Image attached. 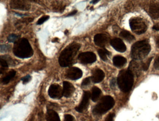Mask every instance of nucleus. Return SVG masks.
I'll return each instance as SVG.
<instances>
[{
  "mask_svg": "<svg viewBox=\"0 0 159 121\" xmlns=\"http://www.w3.org/2000/svg\"><path fill=\"white\" fill-rule=\"evenodd\" d=\"M81 47L80 43L73 42L70 44L61 52L58 58V62L62 67H69L72 65L74 58Z\"/></svg>",
  "mask_w": 159,
  "mask_h": 121,
  "instance_id": "obj_1",
  "label": "nucleus"
},
{
  "mask_svg": "<svg viewBox=\"0 0 159 121\" xmlns=\"http://www.w3.org/2000/svg\"><path fill=\"white\" fill-rule=\"evenodd\" d=\"M13 53L20 58H28L33 55V50L29 42L26 38L19 39L14 45Z\"/></svg>",
  "mask_w": 159,
  "mask_h": 121,
  "instance_id": "obj_2",
  "label": "nucleus"
},
{
  "mask_svg": "<svg viewBox=\"0 0 159 121\" xmlns=\"http://www.w3.org/2000/svg\"><path fill=\"white\" fill-rule=\"evenodd\" d=\"M151 50L150 45L147 40L138 41L133 45L131 48V56L134 59L141 60L146 58Z\"/></svg>",
  "mask_w": 159,
  "mask_h": 121,
  "instance_id": "obj_3",
  "label": "nucleus"
},
{
  "mask_svg": "<svg viewBox=\"0 0 159 121\" xmlns=\"http://www.w3.org/2000/svg\"><path fill=\"white\" fill-rule=\"evenodd\" d=\"M117 83L121 91L128 92L131 90L134 84V76L128 70H121L118 75Z\"/></svg>",
  "mask_w": 159,
  "mask_h": 121,
  "instance_id": "obj_4",
  "label": "nucleus"
},
{
  "mask_svg": "<svg viewBox=\"0 0 159 121\" xmlns=\"http://www.w3.org/2000/svg\"><path fill=\"white\" fill-rule=\"evenodd\" d=\"M114 100L109 96L103 97L98 104L93 110V113L95 114H102L111 109L114 105Z\"/></svg>",
  "mask_w": 159,
  "mask_h": 121,
  "instance_id": "obj_5",
  "label": "nucleus"
},
{
  "mask_svg": "<svg viewBox=\"0 0 159 121\" xmlns=\"http://www.w3.org/2000/svg\"><path fill=\"white\" fill-rule=\"evenodd\" d=\"M129 24L132 31L136 34H142L147 31V25L140 18H131L129 20Z\"/></svg>",
  "mask_w": 159,
  "mask_h": 121,
  "instance_id": "obj_6",
  "label": "nucleus"
},
{
  "mask_svg": "<svg viewBox=\"0 0 159 121\" xmlns=\"http://www.w3.org/2000/svg\"><path fill=\"white\" fill-rule=\"evenodd\" d=\"M78 59L81 63L87 64L93 63L96 61V55L92 52H83L79 54Z\"/></svg>",
  "mask_w": 159,
  "mask_h": 121,
  "instance_id": "obj_7",
  "label": "nucleus"
},
{
  "mask_svg": "<svg viewBox=\"0 0 159 121\" xmlns=\"http://www.w3.org/2000/svg\"><path fill=\"white\" fill-rule=\"evenodd\" d=\"M48 94L52 98L60 99L63 96V89L57 84H53L49 87Z\"/></svg>",
  "mask_w": 159,
  "mask_h": 121,
  "instance_id": "obj_8",
  "label": "nucleus"
},
{
  "mask_svg": "<svg viewBox=\"0 0 159 121\" xmlns=\"http://www.w3.org/2000/svg\"><path fill=\"white\" fill-rule=\"evenodd\" d=\"M66 77L72 80H76L81 78L83 72L81 69L77 67H71L66 73Z\"/></svg>",
  "mask_w": 159,
  "mask_h": 121,
  "instance_id": "obj_9",
  "label": "nucleus"
},
{
  "mask_svg": "<svg viewBox=\"0 0 159 121\" xmlns=\"http://www.w3.org/2000/svg\"><path fill=\"white\" fill-rule=\"evenodd\" d=\"M91 96V94L89 91H84L81 101L80 105L75 108V110L78 112H82L88 107L89 105V99Z\"/></svg>",
  "mask_w": 159,
  "mask_h": 121,
  "instance_id": "obj_10",
  "label": "nucleus"
},
{
  "mask_svg": "<svg viewBox=\"0 0 159 121\" xmlns=\"http://www.w3.org/2000/svg\"><path fill=\"white\" fill-rule=\"evenodd\" d=\"M10 6L11 8L23 11H27L30 8V4L24 1H11Z\"/></svg>",
  "mask_w": 159,
  "mask_h": 121,
  "instance_id": "obj_11",
  "label": "nucleus"
},
{
  "mask_svg": "<svg viewBox=\"0 0 159 121\" xmlns=\"http://www.w3.org/2000/svg\"><path fill=\"white\" fill-rule=\"evenodd\" d=\"M142 69V65L135 60H131L129 64L128 70L135 77H139L140 75Z\"/></svg>",
  "mask_w": 159,
  "mask_h": 121,
  "instance_id": "obj_12",
  "label": "nucleus"
},
{
  "mask_svg": "<svg viewBox=\"0 0 159 121\" xmlns=\"http://www.w3.org/2000/svg\"><path fill=\"white\" fill-rule=\"evenodd\" d=\"M109 38L107 34H98L95 35L94 37V42L98 46L104 47L108 43Z\"/></svg>",
  "mask_w": 159,
  "mask_h": 121,
  "instance_id": "obj_13",
  "label": "nucleus"
},
{
  "mask_svg": "<svg viewBox=\"0 0 159 121\" xmlns=\"http://www.w3.org/2000/svg\"><path fill=\"white\" fill-rule=\"evenodd\" d=\"M111 46L118 52L123 53L126 50V47L124 42L119 38H114L111 41Z\"/></svg>",
  "mask_w": 159,
  "mask_h": 121,
  "instance_id": "obj_14",
  "label": "nucleus"
},
{
  "mask_svg": "<svg viewBox=\"0 0 159 121\" xmlns=\"http://www.w3.org/2000/svg\"><path fill=\"white\" fill-rule=\"evenodd\" d=\"M63 95L66 98L70 97L73 95L75 90L74 86L67 81L63 82Z\"/></svg>",
  "mask_w": 159,
  "mask_h": 121,
  "instance_id": "obj_15",
  "label": "nucleus"
},
{
  "mask_svg": "<svg viewBox=\"0 0 159 121\" xmlns=\"http://www.w3.org/2000/svg\"><path fill=\"white\" fill-rule=\"evenodd\" d=\"M105 74L104 72L100 69L94 70L92 74V80L94 83H97L103 81L105 78Z\"/></svg>",
  "mask_w": 159,
  "mask_h": 121,
  "instance_id": "obj_16",
  "label": "nucleus"
},
{
  "mask_svg": "<svg viewBox=\"0 0 159 121\" xmlns=\"http://www.w3.org/2000/svg\"><path fill=\"white\" fill-rule=\"evenodd\" d=\"M149 14L153 19L159 18V3L156 2H151L149 6Z\"/></svg>",
  "mask_w": 159,
  "mask_h": 121,
  "instance_id": "obj_17",
  "label": "nucleus"
},
{
  "mask_svg": "<svg viewBox=\"0 0 159 121\" xmlns=\"http://www.w3.org/2000/svg\"><path fill=\"white\" fill-rule=\"evenodd\" d=\"M46 119L47 121H60L58 114L52 109L47 110Z\"/></svg>",
  "mask_w": 159,
  "mask_h": 121,
  "instance_id": "obj_18",
  "label": "nucleus"
},
{
  "mask_svg": "<svg viewBox=\"0 0 159 121\" xmlns=\"http://www.w3.org/2000/svg\"><path fill=\"white\" fill-rule=\"evenodd\" d=\"M112 61L114 66L118 68H121L126 63L127 60L124 57L120 56H116L113 58Z\"/></svg>",
  "mask_w": 159,
  "mask_h": 121,
  "instance_id": "obj_19",
  "label": "nucleus"
},
{
  "mask_svg": "<svg viewBox=\"0 0 159 121\" xmlns=\"http://www.w3.org/2000/svg\"><path fill=\"white\" fill-rule=\"evenodd\" d=\"M101 94V90L97 87H93L92 88L91 98L93 101L96 102L100 97Z\"/></svg>",
  "mask_w": 159,
  "mask_h": 121,
  "instance_id": "obj_20",
  "label": "nucleus"
},
{
  "mask_svg": "<svg viewBox=\"0 0 159 121\" xmlns=\"http://www.w3.org/2000/svg\"><path fill=\"white\" fill-rule=\"evenodd\" d=\"M120 36L127 42H131L135 40V37L129 32L126 30H123L120 33Z\"/></svg>",
  "mask_w": 159,
  "mask_h": 121,
  "instance_id": "obj_21",
  "label": "nucleus"
},
{
  "mask_svg": "<svg viewBox=\"0 0 159 121\" xmlns=\"http://www.w3.org/2000/svg\"><path fill=\"white\" fill-rule=\"evenodd\" d=\"M16 74V71L14 70H11L7 74V75L2 79V83L4 84H7L9 83L11 80L15 76Z\"/></svg>",
  "mask_w": 159,
  "mask_h": 121,
  "instance_id": "obj_22",
  "label": "nucleus"
},
{
  "mask_svg": "<svg viewBox=\"0 0 159 121\" xmlns=\"http://www.w3.org/2000/svg\"><path fill=\"white\" fill-rule=\"evenodd\" d=\"M98 54L99 55L100 58L104 60V61H107V55H110V53L108 51L107 49L105 48H102L98 50Z\"/></svg>",
  "mask_w": 159,
  "mask_h": 121,
  "instance_id": "obj_23",
  "label": "nucleus"
},
{
  "mask_svg": "<svg viewBox=\"0 0 159 121\" xmlns=\"http://www.w3.org/2000/svg\"><path fill=\"white\" fill-rule=\"evenodd\" d=\"M8 42L10 43H15L19 40V36L14 34H10L8 37Z\"/></svg>",
  "mask_w": 159,
  "mask_h": 121,
  "instance_id": "obj_24",
  "label": "nucleus"
},
{
  "mask_svg": "<svg viewBox=\"0 0 159 121\" xmlns=\"http://www.w3.org/2000/svg\"><path fill=\"white\" fill-rule=\"evenodd\" d=\"M152 57H150L144 63H142V69L144 71H147L149 67L151 62L152 60Z\"/></svg>",
  "mask_w": 159,
  "mask_h": 121,
  "instance_id": "obj_25",
  "label": "nucleus"
},
{
  "mask_svg": "<svg viewBox=\"0 0 159 121\" xmlns=\"http://www.w3.org/2000/svg\"><path fill=\"white\" fill-rule=\"evenodd\" d=\"M11 49V46L9 45H1L0 46V51L1 53H6Z\"/></svg>",
  "mask_w": 159,
  "mask_h": 121,
  "instance_id": "obj_26",
  "label": "nucleus"
},
{
  "mask_svg": "<svg viewBox=\"0 0 159 121\" xmlns=\"http://www.w3.org/2000/svg\"><path fill=\"white\" fill-rule=\"evenodd\" d=\"M50 18V16H43L41 17L37 21V25H41L43 24L44 22L48 20Z\"/></svg>",
  "mask_w": 159,
  "mask_h": 121,
  "instance_id": "obj_27",
  "label": "nucleus"
},
{
  "mask_svg": "<svg viewBox=\"0 0 159 121\" xmlns=\"http://www.w3.org/2000/svg\"><path fill=\"white\" fill-rule=\"evenodd\" d=\"M91 80H92L91 77H88L84 79L81 83L82 86L88 85L91 83Z\"/></svg>",
  "mask_w": 159,
  "mask_h": 121,
  "instance_id": "obj_28",
  "label": "nucleus"
},
{
  "mask_svg": "<svg viewBox=\"0 0 159 121\" xmlns=\"http://www.w3.org/2000/svg\"><path fill=\"white\" fill-rule=\"evenodd\" d=\"M0 63H1V66L3 68H8L9 67V64L7 61L1 57L0 58Z\"/></svg>",
  "mask_w": 159,
  "mask_h": 121,
  "instance_id": "obj_29",
  "label": "nucleus"
},
{
  "mask_svg": "<svg viewBox=\"0 0 159 121\" xmlns=\"http://www.w3.org/2000/svg\"><path fill=\"white\" fill-rule=\"evenodd\" d=\"M31 77L30 75H27L25 77H23L21 79V80L23 81V83L25 84L28 83L30 80H31Z\"/></svg>",
  "mask_w": 159,
  "mask_h": 121,
  "instance_id": "obj_30",
  "label": "nucleus"
},
{
  "mask_svg": "<svg viewBox=\"0 0 159 121\" xmlns=\"http://www.w3.org/2000/svg\"><path fill=\"white\" fill-rule=\"evenodd\" d=\"M65 121H75V120L72 115L67 114L65 115Z\"/></svg>",
  "mask_w": 159,
  "mask_h": 121,
  "instance_id": "obj_31",
  "label": "nucleus"
},
{
  "mask_svg": "<svg viewBox=\"0 0 159 121\" xmlns=\"http://www.w3.org/2000/svg\"><path fill=\"white\" fill-rule=\"evenodd\" d=\"M114 115H115V114L114 113L110 114L107 115L104 121H113Z\"/></svg>",
  "mask_w": 159,
  "mask_h": 121,
  "instance_id": "obj_32",
  "label": "nucleus"
},
{
  "mask_svg": "<svg viewBox=\"0 0 159 121\" xmlns=\"http://www.w3.org/2000/svg\"><path fill=\"white\" fill-rule=\"evenodd\" d=\"M154 68L156 69L159 70V56L154 61V64H153Z\"/></svg>",
  "mask_w": 159,
  "mask_h": 121,
  "instance_id": "obj_33",
  "label": "nucleus"
},
{
  "mask_svg": "<svg viewBox=\"0 0 159 121\" xmlns=\"http://www.w3.org/2000/svg\"><path fill=\"white\" fill-rule=\"evenodd\" d=\"M77 12H78V11H77V10H74L73 11H72V12L70 13L69 14H68V15H67L66 16H74V15H75Z\"/></svg>",
  "mask_w": 159,
  "mask_h": 121,
  "instance_id": "obj_34",
  "label": "nucleus"
},
{
  "mask_svg": "<svg viewBox=\"0 0 159 121\" xmlns=\"http://www.w3.org/2000/svg\"><path fill=\"white\" fill-rule=\"evenodd\" d=\"M152 29H155V30L159 31V23H158V24L154 25L153 27H152Z\"/></svg>",
  "mask_w": 159,
  "mask_h": 121,
  "instance_id": "obj_35",
  "label": "nucleus"
},
{
  "mask_svg": "<svg viewBox=\"0 0 159 121\" xmlns=\"http://www.w3.org/2000/svg\"><path fill=\"white\" fill-rule=\"evenodd\" d=\"M115 79H113L112 80H111V87H112L115 86Z\"/></svg>",
  "mask_w": 159,
  "mask_h": 121,
  "instance_id": "obj_36",
  "label": "nucleus"
},
{
  "mask_svg": "<svg viewBox=\"0 0 159 121\" xmlns=\"http://www.w3.org/2000/svg\"><path fill=\"white\" fill-rule=\"evenodd\" d=\"M15 14L17 16H27V15H24V14H19V13H15Z\"/></svg>",
  "mask_w": 159,
  "mask_h": 121,
  "instance_id": "obj_37",
  "label": "nucleus"
},
{
  "mask_svg": "<svg viewBox=\"0 0 159 121\" xmlns=\"http://www.w3.org/2000/svg\"><path fill=\"white\" fill-rule=\"evenodd\" d=\"M58 40H59V39H58V38H54V39H53L52 41V42H53V43H56V42H58Z\"/></svg>",
  "mask_w": 159,
  "mask_h": 121,
  "instance_id": "obj_38",
  "label": "nucleus"
},
{
  "mask_svg": "<svg viewBox=\"0 0 159 121\" xmlns=\"http://www.w3.org/2000/svg\"><path fill=\"white\" fill-rule=\"evenodd\" d=\"M98 2H99V1H92V2H91V3H93L95 4Z\"/></svg>",
  "mask_w": 159,
  "mask_h": 121,
  "instance_id": "obj_39",
  "label": "nucleus"
},
{
  "mask_svg": "<svg viewBox=\"0 0 159 121\" xmlns=\"http://www.w3.org/2000/svg\"><path fill=\"white\" fill-rule=\"evenodd\" d=\"M64 33H65V34H67L68 33V30H66L65 31V32H64Z\"/></svg>",
  "mask_w": 159,
  "mask_h": 121,
  "instance_id": "obj_40",
  "label": "nucleus"
},
{
  "mask_svg": "<svg viewBox=\"0 0 159 121\" xmlns=\"http://www.w3.org/2000/svg\"><path fill=\"white\" fill-rule=\"evenodd\" d=\"M158 46H159V40H158Z\"/></svg>",
  "mask_w": 159,
  "mask_h": 121,
  "instance_id": "obj_41",
  "label": "nucleus"
},
{
  "mask_svg": "<svg viewBox=\"0 0 159 121\" xmlns=\"http://www.w3.org/2000/svg\"><path fill=\"white\" fill-rule=\"evenodd\" d=\"M31 121H32V120H31Z\"/></svg>",
  "mask_w": 159,
  "mask_h": 121,
  "instance_id": "obj_42",
  "label": "nucleus"
}]
</instances>
